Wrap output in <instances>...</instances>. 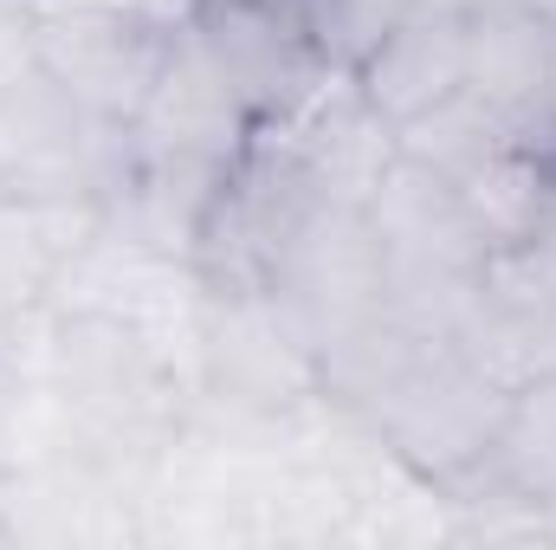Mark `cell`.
Instances as JSON below:
<instances>
[{
    "label": "cell",
    "instance_id": "52a82bcc",
    "mask_svg": "<svg viewBox=\"0 0 556 550\" xmlns=\"http://www.w3.org/2000/svg\"><path fill=\"white\" fill-rule=\"evenodd\" d=\"M194 7H214V0H194Z\"/></svg>",
    "mask_w": 556,
    "mask_h": 550
},
{
    "label": "cell",
    "instance_id": "3957f363",
    "mask_svg": "<svg viewBox=\"0 0 556 550\" xmlns=\"http://www.w3.org/2000/svg\"><path fill=\"white\" fill-rule=\"evenodd\" d=\"M175 46L155 39V26H142L130 13H78L65 20L52 39H46V65H52V85L78 104V111H98V117H124L137 124L149 91L162 85Z\"/></svg>",
    "mask_w": 556,
    "mask_h": 550
},
{
    "label": "cell",
    "instance_id": "7a4b0ae2",
    "mask_svg": "<svg viewBox=\"0 0 556 550\" xmlns=\"http://www.w3.org/2000/svg\"><path fill=\"white\" fill-rule=\"evenodd\" d=\"M466 98L485 104L518 149L556 130V20L544 0H485L466 20Z\"/></svg>",
    "mask_w": 556,
    "mask_h": 550
},
{
    "label": "cell",
    "instance_id": "277c9868",
    "mask_svg": "<svg viewBox=\"0 0 556 550\" xmlns=\"http://www.w3.org/2000/svg\"><path fill=\"white\" fill-rule=\"evenodd\" d=\"M466 20L472 13H440V7H415L382 52L350 78L356 104L382 124V130H408L415 117L440 111L446 98L466 91Z\"/></svg>",
    "mask_w": 556,
    "mask_h": 550
},
{
    "label": "cell",
    "instance_id": "6da1fadb",
    "mask_svg": "<svg viewBox=\"0 0 556 550\" xmlns=\"http://www.w3.org/2000/svg\"><path fill=\"white\" fill-rule=\"evenodd\" d=\"M194 52L227 91V104L247 117V130L291 124L317 104V91L337 78L317 46L304 39L291 0H214L194 7Z\"/></svg>",
    "mask_w": 556,
    "mask_h": 550
},
{
    "label": "cell",
    "instance_id": "8992f818",
    "mask_svg": "<svg viewBox=\"0 0 556 550\" xmlns=\"http://www.w3.org/2000/svg\"><path fill=\"white\" fill-rule=\"evenodd\" d=\"M531 492H551L556 499V370L511 389V409L498 427V447H492Z\"/></svg>",
    "mask_w": 556,
    "mask_h": 550
},
{
    "label": "cell",
    "instance_id": "5b68a950",
    "mask_svg": "<svg viewBox=\"0 0 556 550\" xmlns=\"http://www.w3.org/2000/svg\"><path fill=\"white\" fill-rule=\"evenodd\" d=\"M415 7L420 0H291L304 39L317 46V59H324L337 78H356V72L382 52V39H389Z\"/></svg>",
    "mask_w": 556,
    "mask_h": 550
}]
</instances>
